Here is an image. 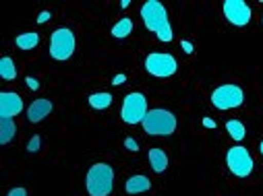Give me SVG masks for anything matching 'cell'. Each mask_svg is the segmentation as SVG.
Segmentation results:
<instances>
[{
	"mask_svg": "<svg viewBox=\"0 0 263 196\" xmlns=\"http://www.w3.org/2000/svg\"><path fill=\"white\" fill-rule=\"evenodd\" d=\"M141 19L145 23V27L164 43L174 39L172 27H170V19H168V11L162 3L158 0H147V3L141 7Z\"/></svg>",
	"mask_w": 263,
	"mask_h": 196,
	"instance_id": "6da1fadb",
	"label": "cell"
},
{
	"mask_svg": "<svg viewBox=\"0 0 263 196\" xmlns=\"http://www.w3.org/2000/svg\"><path fill=\"white\" fill-rule=\"evenodd\" d=\"M89 196H108L114 188V169L108 163H93L85 178Z\"/></svg>",
	"mask_w": 263,
	"mask_h": 196,
	"instance_id": "7a4b0ae2",
	"label": "cell"
},
{
	"mask_svg": "<svg viewBox=\"0 0 263 196\" xmlns=\"http://www.w3.org/2000/svg\"><path fill=\"white\" fill-rule=\"evenodd\" d=\"M143 130L149 137H170L176 130V116L168 110H149L143 120Z\"/></svg>",
	"mask_w": 263,
	"mask_h": 196,
	"instance_id": "3957f363",
	"label": "cell"
},
{
	"mask_svg": "<svg viewBox=\"0 0 263 196\" xmlns=\"http://www.w3.org/2000/svg\"><path fill=\"white\" fill-rule=\"evenodd\" d=\"M147 97L139 91L128 93L122 101V110H120V118L126 124H143L145 116H147Z\"/></svg>",
	"mask_w": 263,
	"mask_h": 196,
	"instance_id": "277c9868",
	"label": "cell"
},
{
	"mask_svg": "<svg viewBox=\"0 0 263 196\" xmlns=\"http://www.w3.org/2000/svg\"><path fill=\"white\" fill-rule=\"evenodd\" d=\"M145 71L152 75V77H158V79H168V77H174L176 71H178V62L172 54H164V52H152L147 58H145Z\"/></svg>",
	"mask_w": 263,
	"mask_h": 196,
	"instance_id": "5b68a950",
	"label": "cell"
},
{
	"mask_svg": "<svg viewBox=\"0 0 263 196\" xmlns=\"http://www.w3.org/2000/svg\"><path fill=\"white\" fill-rule=\"evenodd\" d=\"M245 103V91L238 85H220L212 91V105L218 110H236Z\"/></svg>",
	"mask_w": 263,
	"mask_h": 196,
	"instance_id": "8992f818",
	"label": "cell"
},
{
	"mask_svg": "<svg viewBox=\"0 0 263 196\" xmlns=\"http://www.w3.org/2000/svg\"><path fill=\"white\" fill-rule=\"evenodd\" d=\"M75 52V35L71 29L67 27H60L56 31H52V37H50V56L58 62H64L69 60Z\"/></svg>",
	"mask_w": 263,
	"mask_h": 196,
	"instance_id": "52a82bcc",
	"label": "cell"
},
{
	"mask_svg": "<svg viewBox=\"0 0 263 196\" xmlns=\"http://www.w3.org/2000/svg\"><path fill=\"white\" fill-rule=\"evenodd\" d=\"M226 165L236 178H249L253 171V157L245 147H230L226 153Z\"/></svg>",
	"mask_w": 263,
	"mask_h": 196,
	"instance_id": "ba28073f",
	"label": "cell"
},
{
	"mask_svg": "<svg viewBox=\"0 0 263 196\" xmlns=\"http://www.w3.org/2000/svg\"><path fill=\"white\" fill-rule=\"evenodd\" d=\"M224 17L228 19V23H232L234 27H245L251 23V7L245 0H226L224 3Z\"/></svg>",
	"mask_w": 263,
	"mask_h": 196,
	"instance_id": "9c48e42d",
	"label": "cell"
},
{
	"mask_svg": "<svg viewBox=\"0 0 263 196\" xmlns=\"http://www.w3.org/2000/svg\"><path fill=\"white\" fill-rule=\"evenodd\" d=\"M23 112V99L13 93V91H3L0 93V120H15V116H19Z\"/></svg>",
	"mask_w": 263,
	"mask_h": 196,
	"instance_id": "30bf717a",
	"label": "cell"
},
{
	"mask_svg": "<svg viewBox=\"0 0 263 196\" xmlns=\"http://www.w3.org/2000/svg\"><path fill=\"white\" fill-rule=\"evenodd\" d=\"M48 114H52V101L40 97V99H35V101L29 105V110H27V120H29L31 124H37V122H42Z\"/></svg>",
	"mask_w": 263,
	"mask_h": 196,
	"instance_id": "8fae6325",
	"label": "cell"
},
{
	"mask_svg": "<svg viewBox=\"0 0 263 196\" xmlns=\"http://www.w3.org/2000/svg\"><path fill=\"white\" fill-rule=\"evenodd\" d=\"M149 188H152V180L147 176H143V173H137L133 178H128L126 184H124V190L128 194H141V192H147Z\"/></svg>",
	"mask_w": 263,
	"mask_h": 196,
	"instance_id": "7c38bea8",
	"label": "cell"
},
{
	"mask_svg": "<svg viewBox=\"0 0 263 196\" xmlns=\"http://www.w3.org/2000/svg\"><path fill=\"white\" fill-rule=\"evenodd\" d=\"M149 163H152V169L156 173H164L168 169V155L166 151L162 149H152L149 151Z\"/></svg>",
	"mask_w": 263,
	"mask_h": 196,
	"instance_id": "4fadbf2b",
	"label": "cell"
},
{
	"mask_svg": "<svg viewBox=\"0 0 263 196\" xmlns=\"http://www.w3.org/2000/svg\"><path fill=\"white\" fill-rule=\"evenodd\" d=\"M17 135V126H15V120H7L3 118L0 120V143L3 145H9Z\"/></svg>",
	"mask_w": 263,
	"mask_h": 196,
	"instance_id": "5bb4252c",
	"label": "cell"
},
{
	"mask_svg": "<svg viewBox=\"0 0 263 196\" xmlns=\"http://www.w3.org/2000/svg\"><path fill=\"white\" fill-rule=\"evenodd\" d=\"M15 43H17V48H21V50H33V48H37V43H40V35H37L35 31H27V33L17 35Z\"/></svg>",
	"mask_w": 263,
	"mask_h": 196,
	"instance_id": "9a60e30c",
	"label": "cell"
},
{
	"mask_svg": "<svg viewBox=\"0 0 263 196\" xmlns=\"http://www.w3.org/2000/svg\"><path fill=\"white\" fill-rule=\"evenodd\" d=\"M0 77H3L5 81H15L17 79V67H15L13 58L5 56L3 60H0Z\"/></svg>",
	"mask_w": 263,
	"mask_h": 196,
	"instance_id": "2e32d148",
	"label": "cell"
},
{
	"mask_svg": "<svg viewBox=\"0 0 263 196\" xmlns=\"http://www.w3.org/2000/svg\"><path fill=\"white\" fill-rule=\"evenodd\" d=\"M226 130H228V135H230V139L232 141H242L245 139V135H247V130H245V124L240 122V120H228L226 122Z\"/></svg>",
	"mask_w": 263,
	"mask_h": 196,
	"instance_id": "e0dca14e",
	"label": "cell"
},
{
	"mask_svg": "<svg viewBox=\"0 0 263 196\" xmlns=\"http://www.w3.org/2000/svg\"><path fill=\"white\" fill-rule=\"evenodd\" d=\"M89 105H91L93 110H106V107L112 105V95L106 93V91H102V93H91V95H89Z\"/></svg>",
	"mask_w": 263,
	"mask_h": 196,
	"instance_id": "ac0fdd59",
	"label": "cell"
},
{
	"mask_svg": "<svg viewBox=\"0 0 263 196\" xmlns=\"http://www.w3.org/2000/svg\"><path fill=\"white\" fill-rule=\"evenodd\" d=\"M130 31H133V21H130L128 17L120 19V21L112 27V35H114V37H118V39L128 37V35H130Z\"/></svg>",
	"mask_w": 263,
	"mask_h": 196,
	"instance_id": "d6986e66",
	"label": "cell"
},
{
	"mask_svg": "<svg viewBox=\"0 0 263 196\" xmlns=\"http://www.w3.org/2000/svg\"><path fill=\"white\" fill-rule=\"evenodd\" d=\"M40 145H42V137H40V135H35V137L27 143V151H29V153H35V151L40 149Z\"/></svg>",
	"mask_w": 263,
	"mask_h": 196,
	"instance_id": "ffe728a7",
	"label": "cell"
},
{
	"mask_svg": "<svg viewBox=\"0 0 263 196\" xmlns=\"http://www.w3.org/2000/svg\"><path fill=\"white\" fill-rule=\"evenodd\" d=\"M124 147H126L128 151H133V153H137V151H139L137 141H135V139H130V137H128V139H124Z\"/></svg>",
	"mask_w": 263,
	"mask_h": 196,
	"instance_id": "44dd1931",
	"label": "cell"
},
{
	"mask_svg": "<svg viewBox=\"0 0 263 196\" xmlns=\"http://www.w3.org/2000/svg\"><path fill=\"white\" fill-rule=\"evenodd\" d=\"M25 83H27V87H29L31 91H37V89H40V83H37V79H35V77H27V79H25Z\"/></svg>",
	"mask_w": 263,
	"mask_h": 196,
	"instance_id": "7402d4cb",
	"label": "cell"
},
{
	"mask_svg": "<svg viewBox=\"0 0 263 196\" xmlns=\"http://www.w3.org/2000/svg\"><path fill=\"white\" fill-rule=\"evenodd\" d=\"M50 17H52V15H50V11H42V13L37 15V23H48V21H50Z\"/></svg>",
	"mask_w": 263,
	"mask_h": 196,
	"instance_id": "603a6c76",
	"label": "cell"
},
{
	"mask_svg": "<svg viewBox=\"0 0 263 196\" xmlns=\"http://www.w3.org/2000/svg\"><path fill=\"white\" fill-rule=\"evenodd\" d=\"M7 196H27V190L25 188H13Z\"/></svg>",
	"mask_w": 263,
	"mask_h": 196,
	"instance_id": "cb8c5ba5",
	"label": "cell"
},
{
	"mask_svg": "<svg viewBox=\"0 0 263 196\" xmlns=\"http://www.w3.org/2000/svg\"><path fill=\"white\" fill-rule=\"evenodd\" d=\"M180 46H182V50H184L186 54H193V52H195L193 43H191V41H186V39H182V41H180Z\"/></svg>",
	"mask_w": 263,
	"mask_h": 196,
	"instance_id": "d4e9b609",
	"label": "cell"
},
{
	"mask_svg": "<svg viewBox=\"0 0 263 196\" xmlns=\"http://www.w3.org/2000/svg\"><path fill=\"white\" fill-rule=\"evenodd\" d=\"M124 81H126V75H122V73H120V75H116V77L112 79V85H116V87H120V85H122Z\"/></svg>",
	"mask_w": 263,
	"mask_h": 196,
	"instance_id": "484cf974",
	"label": "cell"
},
{
	"mask_svg": "<svg viewBox=\"0 0 263 196\" xmlns=\"http://www.w3.org/2000/svg\"><path fill=\"white\" fill-rule=\"evenodd\" d=\"M203 126H205V128H212V130H214V128H216V122H214L212 118H203Z\"/></svg>",
	"mask_w": 263,
	"mask_h": 196,
	"instance_id": "4316f807",
	"label": "cell"
},
{
	"mask_svg": "<svg viewBox=\"0 0 263 196\" xmlns=\"http://www.w3.org/2000/svg\"><path fill=\"white\" fill-rule=\"evenodd\" d=\"M128 5H130L128 0H122V3H120V7H122V9H128Z\"/></svg>",
	"mask_w": 263,
	"mask_h": 196,
	"instance_id": "83f0119b",
	"label": "cell"
},
{
	"mask_svg": "<svg viewBox=\"0 0 263 196\" xmlns=\"http://www.w3.org/2000/svg\"><path fill=\"white\" fill-rule=\"evenodd\" d=\"M259 153L263 155V141H261V145H259Z\"/></svg>",
	"mask_w": 263,
	"mask_h": 196,
	"instance_id": "f1b7e54d",
	"label": "cell"
}]
</instances>
